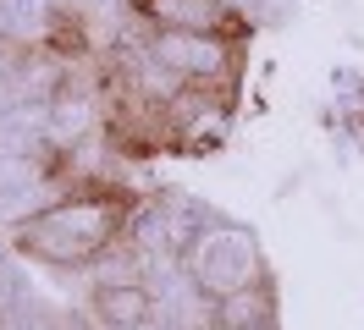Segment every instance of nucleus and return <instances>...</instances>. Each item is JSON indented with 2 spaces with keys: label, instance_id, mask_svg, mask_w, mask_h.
<instances>
[{
  "label": "nucleus",
  "instance_id": "nucleus-1",
  "mask_svg": "<svg viewBox=\"0 0 364 330\" xmlns=\"http://www.w3.org/2000/svg\"><path fill=\"white\" fill-rule=\"evenodd\" d=\"M122 215H127L122 187H83V193H72L67 204H55V209L28 220L23 248L39 253V259H50V264H83V259L105 253L116 242Z\"/></svg>",
  "mask_w": 364,
  "mask_h": 330
},
{
  "label": "nucleus",
  "instance_id": "nucleus-2",
  "mask_svg": "<svg viewBox=\"0 0 364 330\" xmlns=\"http://www.w3.org/2000/svg\"><path fill=\"white\" fill-rule=\"evenodd\" d=\"M160 33H205V39H237L243 22L215 0H133Z\"/></svg>",
  "mask_w": 364,
  "mask_h": 330
},
{
  "label": "nucleus",
  "instance_id": "nucleus-3",
  "mask_svg": "<svg viewBox=\"0 0 364 330\" xmlns=\"http://www.w3.org/2000/svg\"><path fill=\"white\" fill-rule=\"evenodd\" d=\"M166 66H177L188 83H232V44L227 39H205V33H160V50Z\"/></svg>",
  "mask_w": 364,
  "mask_h": 330
},
{
  "label": "nucleus",
  "instance_id": "nucleus-4",
  "mask_svg": "<svg viewBox=\"0 0 364 330\" xmlns=\"http://www.w3.org/2000/svg\"><path fill=\"white\" fill-rule=\"evenodd\" d=\"M215 314H221V325H227V330H271L276 292L265 281H254V286H243V292H227Z\"/></svg>",
  "mask_w": 364,
  "mask_h": 330
},
{
  "label": "nucleus",
  "instance_id": "nucleus-5",
  "mask_svg": "<svg viewBox=\"0 0 364 330\" xmlns=\"http://www.w3.org/2000/svg\"><path fill=\"white\" fill-rule=\"evenodd\" d=\"M100 308H105L111 325H144V319H149V292L133 286V281H116V286L100 292Z\"/></svg>",
  "mask_w": 364,
  "mask_h": 330
},
{
  "label": "nucleus",
  "instance_id": "nucleus-6",
  "mask_svg": "<svg viewBox=\"0 0 364 330\" xmlns=\"http://www.w3.org/2000/svg\"><path fill=\"white\" fill-rule=\"evenodd\" d=\"M215 330H227V325H215Z\"/></svg>",
  "mask_w": 364,
  "mask_h": 330
}]
</instances>
